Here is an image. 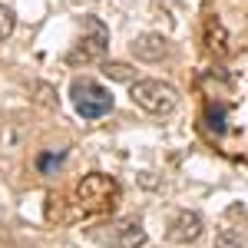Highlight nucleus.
Returning a JSON list of instances; mask_svg holds the SVG:
<instances>
[{
  "label": "nucleus",
  "instance_id": "nucleus-1",
  "mask_svg": "<svg viewBox=\"0 0 248 248\" xmlns=\"http://www.w3.org/2000/svg\"><path fill=\"white\" fill-rule=\"evenodd\" d=\"M70 99H73V109L77 116L83 119H103V116L113 113V93L103 86V83H96V79H73V86H70Z\"/></svg>",
  "mask_w": 248,
  "mask_h": 248
},
{
  "label": "nucleus",
  "instance_id": "nucleus-2",
  "mask_svg": "<svg viewBox=\"0 0 248 248\" xmlns=\"http://www.w3.org/2000/svg\"><path fill=\"white\" fill-rule=\"evenodd\" d=\"M129 96L139 109H146L153 116H169L179 106V90L172 83H162V79H133Z\"/></svg>",
  "mask_w": 248,
  "mask_h": 248
},
{
  "label": "nucleus",
  "instance_id": "nucleus-3",
  "mask_svg": "<svg viewBox=\"0 0 248 248\" xmlns=\"http://www.w3.org/2000/svg\"><path fill=\"white\" fill-rule=\"evenodd\" d=\"M116 199H119V186H116V179L109 175H103V172H90L83 182L77 186V202L83 212H109L116 205Z\"/></svg>",
  "mask_w": 248,
  "mask_h": 248
},
{
  "label": "nucleus",
  "instance_id": "nucleus-4",
  "mask_svg": "<svg viewBox=\"0 0 248 248\" xmlns=\"http://www.w3.org/2000/svg\"><path fill=\"white\" fill-rule=\"evenodd\" d=\"M99 245H113V248H146L149 235L142 229V222L136 215H123V218H113L106 225L90 232Z\"/></svg>",
  "mask_w": 248,
  "mask_h": 248
},
{
  "label": "nucleus",
  "instance_id": "nucleus-5",
  "mask_svg": "<svg viewBox=\"0 0 248 248\" xmlns=\"http://www.w3.org/2000/svg\"><path fill=\"white\" fill-rule=\"evenodd\" d=\"M109 50V30L99 17L83 20V37L77 40V46L70 50V63H96L106 57Z\"/></svg>",
  "mask_w": 248,
  "mask_h": 248
},
{
  "label": "nucleus",
  "instance_id": "nucleus-6",
  "mask_svg": "<svg viewBox=\"0 0 248 248\" xmlns=\"http://www.w3.org/2000/svg\"><path fill=\"white\" fill-rule=\"evenodd\" d=\"M202 232H205V218L199 215V212H179L175 218L169 222V232H166V238L175 242V245H192V242H199L202 238Z\"/></svg>",
  "mask_w": 248,
  "mask_h": 248
},
{
  "label": "nucleus",
  "instance_id": "nucleus-7",
  "mask_svg": "<svg viewBox=\"0 0 248 248\" xmlns=\"http://www.w3.org/2000/svg\"><path fill=\"white\" fill-rule=\"evenodd\" d=\"M172 53V43L162 33H142V37L133 40V57L142 60V63H159Z\"/></svg>",
  "mask_w": 248,
  "mask_h": 248
},
{
  "label": "nucleus",
  "instance_id": "nucleus-8",
  "mask_svg": "<svg viewBox=\"0 0 248 248\" xmlns=\"http://www.w3.org/2000/svg\"><path fill=\"white\" fill-rule=\"evenodd\" d=\"M205 43H209V50L215 57L229 53V33H225V27H222L218 17H209V23H205Z\"/></svg>",
  "mask_w": 248,
  "mask_h": 248
},
{
  "label": "nucleus",
  "instance_id": "nucleus-9",
  "mask_svg": "<svg viewBox=\"0 0 248 248\" xmlns=\"http://www.w3.org/2000/svg\"><path fill=\"white\" fill-rule=\"evenodd\" d=\"M215 248H248V232L222 229L218 235H215Z\"/></svg>",
  "mask_w": 248,
  "mask_h": 248
},
{
  "label": "nucleus",
  "instance_id": "nucleus-10",
  "mask_svg": "<svg viewBox=\"0 0 248 248\" xmlns=\"http://www.w3.org/2000/svg\"><path fill=\"white\" fill-rule=\"evenodd\" d=\"M66 159V149H50V153H40L37 155V169L43 172V175H53V172L60 169V162Z\"/></svg>",
  "mask_w": 248,
  "mask_h": 248
},
{
  "label": "nucleus",
  "instance_id": "nucleus-11",
  "mask_svg": "<svg viewBox=\"0 0 248 248\" xmlns=\"http://www.w3.org/2000/svg\"><path fill=\"white\" fill-rule=\"evenodd\" d=\"M103 73H106L109 79H116V83H133L136 79V70L129 66V63H106Z\"/></svg>",
  "mask_w": 248,
  "mask_h": 248
},
{
  "label": "nucleus",
  "instance_id": "nucleus-12",
  "mask_svg": "<svg viewBox=\"0 0 248 248\" xmlns=\"http://www.w3.org/2000/svg\"><path fill=\"white\" fill-rule=\"evenodd\" d=\"M205 119H209V129H212V133H225V106H222V103H209Z\"/></svg>",
  "mask_w": 248,
  "mask_h": 248
},
{
  "label": "nucleus",
  "instance_id": "nucleus-13",
  "mask_svg": "<svg viewBox=\"0 0 248 248\" xmlns=\"http://www.w3.org/2000/svg\"><path fill=\"white\" fill-rule=\"evenodd\" d=\"M14 27H17V17H14V10L0 3V43H3V40L14 33Z\"/></svg>",
  "mask_w": 248,
  "mask_h": 248
}]
</instances>
